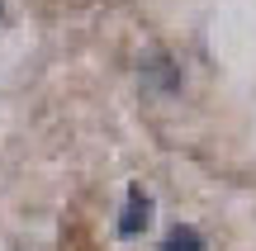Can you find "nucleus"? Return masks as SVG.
Masks as SVG:
<instances>
[{
  "mask_svg": "<svg viewBox=\"0 0 256 251\" xmlns=\"http://www.w3.org/2000/svg\"><path fill=\"white\" fill-rule=\"evenodd\" d=\"M162 251H204V233H200L194 223H176L171 233H166Z\"/></svg>",
  "mask_w": 256,
  "mask_h": 251,
  "instance_id": "nucleus-2",
  "label": "nucleus"
},
{
  "mask_svg": "<svg viewBox=\"0 0 256 251\" xmlns=\"http://www.w3.org/2000/svg\"><path fill=\"white\" fill-rule=\"evenodd\" d=\"M152 228V195L142 185H128L124 214H119V237H142Z\"/></svg>",
  "mask_w": 256,
  "mask_h": 251,
  "instance_id": "nucleus-1",
  "label": "nucleus"
},
{
  "mask_svg": "<svg viewBox=\"0 0 256 251\" xmlns=\"http://www.w3.org/2000/svg\"><path fill=\"white\" fill-rule=\"evenodd\" d=\"M147 76H156L162 85H180V71H171L166 57H152V62H147Z\"/></svg>",
  "mask_w": 256,
  "mask_h": 251,
  "instance_id": "nucleus-3",
  "label": "nucleus"
}]
</instances>
